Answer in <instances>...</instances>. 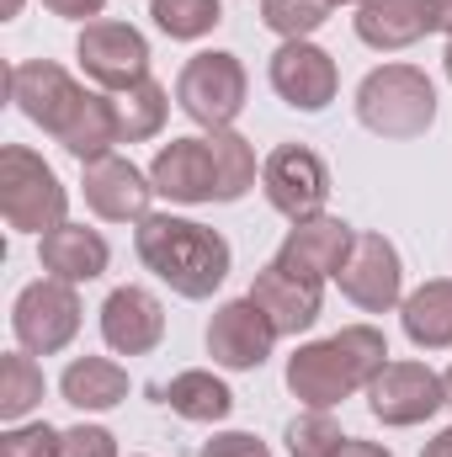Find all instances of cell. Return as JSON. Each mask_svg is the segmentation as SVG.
I'll return each mask as SVG.
<instances>
[{
    "label": "cell",
    "instance_id": "obj_1",
    "mask_svg": "<svg viewBox=\"0 0 452 457\" xmlns=\"http://www.w3.org/2000/svg\"><path fill=\"white\" fill-rule=\"evenodd\" d=\"M11 102L27 122H38L70 160L96 165L122 144L117 96L86 91L64 64L54 59H21L11 64Z\"/></svg>",
    "mask_w": 452,
    "mask_h": 457
},
{
    "label": "cell",
    "instance_id": "obj_2",
    "mask_svg": "<svg viewBox=\"0 0 452 457\" xmlns=\"http://www.w3.org/2000/svg\"><path fill=\"white\" fill-rule=\"evenodd\" d=\"M133 250L138 261L176 293V298H213L229 277V239L219 228L197 224V219H176V213H149L133 228Z\"/></svg>",
    "mask_w": 452,
    "mask_h": 457
},
{
    "label": "cell",
    "instance_id": "obj_3",
    "mask_svg": "<svg viewBox=\"0 0 452 457\" xmlns=\"http://www.w3.org/2000/svg\"><path fill=\"white\" fill-rule=\"evenodd\" d=\"M389 361V341L372 325H346L325 341H309L288 356V388L304 410H336L367 388Z\"/></svg>",
    "mask_w": 452,
    "mask_h": 457
},
{
    "label": "cell",
    "instance_id": "obj_4",
    "mask_svg": "<svg viewBox=\"0 0 452 457\" xmlns=\"http://www.w3.org/2000/svg\"><path fill=\"white\" fill-rule=\"evenodd\" d=\"M356 122L389 144H410L437 122V86L415 64H378L356 86Z\"/></svg>",
    "mask_w": 452,
    "mask_h": 457
},
{
    "label": "cell",
    "instance_id": "obj_5",
    "mask_svg": "<svg viewBox=\"0 0 452 457\" xmlns=\"http://www.w3.org/2000/svg\"><path fill=\"white\" fill-rule=\"evenodd\" d=\"M0 213L11 234H48V228L70 224V192L54 176V165L43 154H32L27 144H5L0 149Z\"/></svg>",
    "mask_w": 452,
    "mask_h": 457
},
{
    "label": "cell",
    "instance_id": "obj_6",
    "mask_svg": "<svg viewBox=\"0 0 452 457\" xmlns=\"http://www.w3.org/2000/svg\"><path fill=\"white\" fill-rule=\"evenodd\" d=\"M245 96H250V75L239 54H224V48L192 54L176 75V107L208 133L234 128V117L245 112Z\"/></svg>",
    "mask_w": 452,
    "mask_h": 457
},
{
    "label": "cell",
    "instance_id": "obj_7",
    "mask_svg": "<svg viewBox=\"0 0 452 457\" xmlns=\"http://www.w3.org/2000/svg\"><path fill=\"white\" fill-rule=\"evenodd\" d=\"M11 336L32 356H59L80 336V293H75V282H59V277L27 282L16 293V303H11Z\"/></svg>",
    "mask_w": 452,
    "mask_h": 457
},
{
    "label": "cell",
    "instance_id": "obj_8",
    "mask_svg": "<svg viewBox=\"0 0 452 457\" xmlns=\"http://www.w3.org/2000/svg\"><path fill=\"white\" fill-rule=\"evenodd\" d=\"M261 192H266V203L288 224H304V219L325 213V203H331V170H325V160L309 144H277L261 160Z\"/></svg>",
    "mask_w": 452,
    "mask_h": 457
},
{
    "label": "cell",
    "instance_id": "obj_9",
    "mask_svg": "<svg viewBox=\"0 0 452 457\" xmlns=\"http://www.w3.org/2000/svg\"><path fill=\"white\" fill-rule=\"evenodd\" d=\"M448 404V383L442 372H431L426 361H383V372L367 383V410L372 420H383L389 431L421 426Z\"/></svg>",
    "mask_w": 452,
    "mask_h": 457
},
{
    "label": "cell",
    "instance_id": "obj_10",
    "mask_svg": "<svg viewBox=\"0 0 452 457\" xmlns=\"http://www.w3.org/2000/svg\"><path fill=\"white\" fill-rule=\"evenodd\" d=\"M250 298H255L261 314L277 325V336H304V330H314V320H320V309H325V277H314V271H304V266L272 255V261L255 271Z\"/></svg>",
    "mask_w": 452,
    "mask_h": 457
},
{
    "label": "cell",
    "instance_id": "obj_11",
    "mask_svg": "<svg viewBox=\"0 0 452 457\" xmlns=\"http://www.w3.org/2000/svg\"><path fill=\"white\" fill-rule=\"evenodd\" d=\"M336 282L362 314H389V309H399V303H405V261H399L394 239H383V234H372V228L356 234V245H351L346 266L336 271Z\"/></svg>",
    "mask_w": 452,
    "mask_h": 457
},
{
    "label": "cell",
    "instance_id": "obj_12",
    "mask_svg": "<svg viewBox=\"0 0 452 457\" xmlns=\"http://www.w3.org/2000/svg\"><path fill=\"white\" fill-rule=\"evenodd\" d=\"M75 59L102 91H128V86L149 80V43L128 21H86Z\"/></svg>",
    "mask_w": 452,
    "mask_h": 457
},
{
    "label": "cell",
    "instance_id": "obj_13",
    "mask_svg": "<svg viewBox=\"0 0 452 457\" xmlns=\"http://www.w3.org/2000/svg\"><path fill=\"white\" fill-rule=\"evenodd\" d=\"M266 75H272V91H277L293 112H325L340 91L336 59H331L320 43H309V37L282 43V48L272 54V64H266Z\"/></svg>",
    "mask_w": 452,
    "mask_h": 457
},
{
    "label": "cell",
    "instance_id": "obj_14",
    "mask_svg": "<svg viewBox=\"0 0 452 457\" xmlns=\"http://www.w3.org/2000/svg\"><path fill=\"white\" fill-rule=\"evenodd\" d=\"M203 341H208V356H213L219 367H229V372H255L282 336H277V325L261 314V303L245 293V298H229V303L213 309Z\"/></svg>",
    "mask_w": 452,
    "mask_h": 457
},
{
    "label": "cell",
    "instance_id": "obj_15",
    "mask_svg": "<svg viewBox=\"0 0 452 457\" xmlns=\"http://www.w3.org/2000/svg\"><path fill=\"white\" fill-rule=\"evenodd\" d=\"M80 192H86V208L96 219H107V224H144L149 219V203L160 197L155 181H149V170H138L122 154H107V160L86 165Z\"/></svg>",
    "mask_w": 452,
    "mask_h": 457
},
{
    "label": "cell",
    "instance_id": "obj_16",
    "mask_svg": "<svg viewBox=\"0 0 452 457\" xmlns=\"http://www.w3.org/2000/svg\"><path fill=\"white\" fill-rule=\"evenodd\" d=\"M149 181L160 197L171 203H219V165H213V144L208 138H171L160 144V154L149 160Z\"/></svg>",
    "mask_w": 452,
    "mask_h": 457
},
{
    "label": "cell",
    "instance_id": "obj_17",
    "mask_svg": "<svg viewBox=\"0 0 452 457\" xmlns=\"http://www.w3.org/2000/svg\"><path fill=\"white\" fill-rule=\"evenodd\" d=\"M102 341L113 345L117 356H149L165 341V303L149 287H113L102 303Z\"/></svg>",
    "mask_w": 452,
    "mask_h": 457
},
{
    "label": "cell",
    "instance_id": "obj_18",
    "mask_svg": "<svg viewBox=\"0 0 452 457\" xmlns=\"http://www.w3.org/2000/svg\"><path fill=\"white\" fill-rule=\"evenodd\" d=\"M351 27L367 48L399 54V48L421 43L426 32H437V0H362Z\"/></svg>",
    "mask_w": 452,
    "mask_h": 457
},
{
    "label": "cell",
    "instance_id": "obj_19",
    "mask_svg": "<svg viewBox=\"0 0 452 457\" xmlns=\"http://www.w3.org/2000/svg\"><path fill=\"white\" fill-rule=\"evenodd\" d=\"M38 266H43L48 277H59V282H75V287H80V282L107 277L113 245L86 224H59L38 239Z\"/></svg>",
    "mask_w": 452,
    "mask_h": 457
},
{
    "label": "cell",
    "instance_id": "obj_20",
    "mask_svg": "<svg viewBox=\"0 0 452 457\" xmlns=\"http://www.w3.org/2000/svg\"><path fill=\"white\" fill-rule=\"evenodd\" d=\"M351 245H356V228L346 224V219H331V213H320V219H304V224L288 228V239H282V261H293V266H304V271H314V277H336L340 266H346V255H351Z\"/></svg>",
    "mask_w": 452,
    "mask_h": 457
},
{
    "label": "cell",
    "instance_id": "obj_21",
    "mask_svg": "<svg viewBox=\"0 0 452 457\" xmlns=\"http://www.w3.org/2000/svg\"><path fill=\"white\" fill-rule=\"evenodd\" d=\"M128 372L117 367L113 356H75L70 367H64V378H59V394H64V404H75V410H86V415H102V410H117L122 399H128Z\"/></svg>",
    "mask_w": 452,
    "mask_h": 457
},
{
    "label": "cell",
    "instance_id": "obj_22",
    "mask_svg": "<svg viewBox=\"0 0 452 457\" xmlns=\"http://www.w3.org/2000/svg\"><path fill=\"white\" fill-rule=\"evenodd\" d=\"M399 325H405L410 345H421V351H448L452 345V277L421 282V287L399 303Z\"/></svg>",
    "mask_w": 452,
    "mask_h": 457
},
{
    "label": "cell",
    "instance_id": "obj_23",
    "mask_svg": "<svg viewBox=\"0 0 452 457\" xmlns=\"http://www.w3.org/2000/svg\"><path fill=\"white\" fill-rule=\"evenodd\" d=\"M160 404H171L181 420L219 426V420H229V410H234V394H229L224 378H213L208 367H187V372H176L160 388Z\"/></svg>",
    "mask_w": 452,
    "mask_h": 457
},
{
    "label": "cell",
    "instance_id": "obj_24",
    "mask_svg": "<svg viewBox=\"0 0 452 457\" xmlns=\"http://www.w3.org/2000/svg\"><path fill=\"white\" fill-rule=\"evenodd\" d=\"M208 144H213V165H219V203H239L261 176L250 138L234 128H219V133H208Z\"/></svg>",
    "mask_w": 452,
    "mask_h": 457
},
{
    "label": "cell",
    "instance_id": "obj_25",
    "mask_svg": "<svg viewBox=\"0 0 452 457\" xmlns=\"http://www.w3.org/2000/svg\"><path fill=\"white\" fill-rule=\"evenodd\" d=\"M165 112H171V96L160 80H138L128 91H117V122H122V144H144L165 128Z\"/></svg>",
    "mask_w": 452,
    "mask_h": 457
},
{
    "label": "cell",
    "instance_id": "obj_26",
    "mask_svg": "<svg viewBox=\"0 0 452 457\" xmlns=\"http://www.w3.org/2000/svg\"><path fill=\"white\" fill-rule=\"evenodd\" d=\"M43 404V367L32 361V351H11L0 361V420H21Z\"/></svg>",
    "mask_w": 452,
    "mask_h": 457
},
{
    "label": "cell",
    "instance_id": "obj_27",
    "mask_svg": "<svg viewBox=\"0 0 452 457\" xmlns=\"http://www.w3.org/2000/svg\"><path fill=\"white\" fill-rule=\"evenodd\" d=\"M149 16L171 43H197L224 21V5L219 0H155Z\"/></svg>",
    "mask_w": 452,
    "mask_h": 457
},
{
    "label": "cell",
    "instance_id": "obj_28",
    "mask_svg": "<svg viewBox=\"0 0 452 457\" xmlns=\"http://www.w3.org/2000/svg\"><path fill=\"white\" fill-rule=\"evenodd\" d=\"M331 11H336V0H261V21H266L282 43L314 37V32L331 21Z\"/></svg>",
    "mask_w": 452,
    "mask_h": 457
},
{
    "label": "cell",
    "instance_id": "obj_29",
    "mask_svg": "<svg viewBox=\"0 0 452 457\" xmlns=\"http://www.w3.org/2000/svg\"><path fill=\"white\" fill-rule=\"evenodd\" d=\"M351 436L340 431V420L331 410H304L293 426H288V457H340Z\"/></svg>",
    "mask_w": 452,
    "mask_h": 457
},
{
    "label": "cell",
    "instance_id": "obj_30",
    "mask_svg": "<svg viewBox=\"0 0 452 457\" xmlns=\"http://www.w3.org/2000/svg\"><path fill=\"white\" fill-rule=\"evenodd\" d=\"M64 431H54L48 420H32V426H11L0 436V457H59Z\"/></svg>",
    "mask_w": 452,
    "mask_h": 457
},
{
    "label": "cell",
    "instance_id": "obj_31",
    "mask_svg": "<svg viewBox=\"0 0 452 457\" xmlns=\"http://www.w3.org/2000/svg\"><path fill=\"white\" fill-rule=\"evenodd\" d=\"M59 457H117V436L107 426H70L59 442Z\"/></svg>",
    "mask_w": 452,
    "mask_h": 457
},
{
    "label": "cell",
    "instance_id": "obj_32",
    "mask_svg": "<svg viewBox=\"0 0 452 457\" xmlns=\"http://www.w3.org/2000/svg\"><path fill=\"white\" fill-rule=\"evenodd\" d=\"M197 457H272V447L261 442V436H250V431H219V436H208Z\"/></svg>",
    "mask_w": 452,
    "mask_h": 457
},
{
    "label": "cell",
    "instance_id": "obj_33",
    "mask_svg": "<svg viewBox=\"0 0 452 457\" xmlns=\"http://www.w3.org/2000/svg\"><path fill=\"white\" fill-rule=\"evenodd\" d=\"M43 11L64 16V21H91V16L107 11V0H43Z\"/></svg>",
    "mask_w": 452,
    "mask_h": 457
},
{
    "label": "cell",
    "instance_id": "obj_34",
    "mask_svg": "<svg viewBox=\"0 0 452 457\" xmlns=\"http://www.w3.org/2000/svg\"><path fill=\"white\" fill-rule=\"evenodd\" d=\"M340 457H394V453H389V447H378V442H356V436H351V442L340 447Z\"/></svg>",
    "mask_w": 452,
    "mask_h": 457
},
{
    "label": "cell",
    "instance_id": "obj_35",
    "mask_svg": "<svg viewBox=\"0 0 452 457\" xmlns=\"http://www.w3.org/2000/svg\"><path fill=\"white\" fill-rule=\"evenodd\" d=\"M421 457H452V426L448 431H437V442H426V453Z\"/></svg>",
    "mask_w": 452,
    "mask_h": 457
},
{
    "label": "cell",
    "instance_id": "obj_36",
    "mask_svg": "<svg viewBox=\"0 0 452 457\" xmlns=\"http://www.w3.org/2000/svg\"><path fill=\"white\" fill-rule=\"evenodd\" d=\"M437 32L452 37V0H437Z\"/></svg>",
    "mask_w": 452,
    "mask_h": 457
},
{
    "label": "cell",
    "instance_id": "obj_37",
    "mask_svg": "<svg viewBox=\"0 0 452 457\" xmlns=\"http://www.w3.org/2000/svg\"><path fill=\"white\" fill-rule=\"evenodd\" d=\"M16 11H21V0H5V5H0V16H16Z\"/></svg>",
    "mask_w": 452,
    "mask_h": 457
},
{
    "label": "cell",
    "instance_id": "obj_38",
    "mask_svg": "<svg viewBox=\"0 0 452 457\" xmlns=\"http://www.w3.org/2000/svg\"><path fill=\"white\" fill-rule=\"evenodd\" d=\"M442 64H448V80H452V37H448V54H442Z\"/></svg>",
    "mask_w": 452,
    "mask_h": 457
},
{
    "label": "cell",
    "instance_id": "obj_39",
    "mask_svg": "<svg viewBox=\"0 0 452 457\" xmlns=\"http://www.w3.org/2000/svg\"><path fill=\"white\" fill-rule=\"evenodd\" d=\"M442 383H448V404H452V367H448V372H442Z\"/></svg>",
    "mask_w": 452,
    "mask_h": 457
},
{
    "label": "cell",
    "instance_id": "obj_40",
    "mask_svg": "<svg viewBox=\"0 0 452 457\" xmlns=\"http://www.w3.org/2000/svg\"><path fill=\"white\" fill-rule=\"evenodd\" d=\"M336 5H362V0H336Z\"/></svg>",
    "mask_w": 452,
    "mask_h": 457
}]
</instances>
